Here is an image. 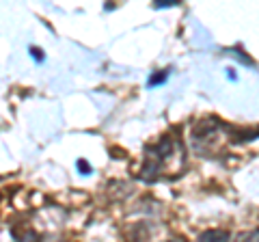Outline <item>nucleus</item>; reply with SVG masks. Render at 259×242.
<instances>
[{
  "label": "nucleus",
  "mask_w": 259,
  "mask_h": 242,
  "mask_svg": "<svg viewBox=\"0 0 259 242\" xmlns=\"http://www.w3.org/2000/svg\"><path fill=\"white\" fill-rule=\"evenodd\" d=\"M229 231L225 229H207L197 238V242H229Z\"/></svg>",
  "instance_id": "nucleus-1"
},
{
  "label": "nucleus",
  "mask_w": 259,
  "mask_h": 242,
  "mask_svg": "<svg viewBox=\"0 0 259 242\" xmlns=\"http://www.w3.org/2000/svg\"><path fill=\"white\" fill-rule=\"evenodd\" d=\"M227 52H229L231 56H236V59H238V61H242V63H244V65H250V67H255L253 59H250V56H246L244 52L240 50V48H229V50H227Z\"/></svg>",
  "instance_id": "nucleus-2"
},
{
  "label": "nucleus",
  "mask_w": 259,
  "mask_h": 242,
  "mask_svg": "<svg viewBox=\"0 0 259 242\" xmlns=\"http://www.w3.org/2000/svg\"><path fill=\"white\" fill-rule=\"evenodd\" d=\"M166 78H168V71L166 69H160V71H156L149 80H147V85L149 87H158V85H162V83H166Z\"/></svg>",
  "instance_id": "nucleus-3"
},
{
  "label": "nucleus",
  "mask_w": 259,
  "mask_h": 242,
  "mask_svg": "<svg viewBox=\"0 0 259 242\" xmlns=\"http://www.w3.org/2000/svg\"><path fill=\"white\" fill-rule=\"evenodd\" d=\"M236 242H259V231L257 229H250V231L240 233Z\"/></svg>",
  "instance_id": "nucleus-4"
},
{
  "label": "nucleus",
  "mask_w": 259,
  "mask_h": 242,
  "mask_svg": "<svg viewBox=\"0 0 259 242\" xmlns=\"http://www.w3.org/2000/svg\"><path fill=\"white\" fill-rule=\"evenodd\" d=\"M78 171L82 175H91V165H89L84 158H78Z\"/></svg>",
  "instance_id": "nucleus-5"
},
{
  "label": "nucleus",
  "mask_w": 259,
  "mask_h": 242,
  "mask_svg": "<svg viewBox=\"0 0 259 242\" xmlns=\"http://www.w3.org/2000/svg\"><path fill=\"white\" fill-rule=\"evenodd\" d=\"M30 56H32V59H35L37 63H41V61L46 59V54L39 50V48H35V46H30Z\"/></svg>",
  "instance_id": "nucleus-6"
},
{
  "label": "nucleus",
  "mask_w": 259,
  "mask_h": 242,
  "mask_svg": "<svg viewBox=\"0 0 259 242\" xmlns=\"http://www.w3.org/2000/svg\"><path fill=\"white\" fill-rule=\"evenodd\" d=\"M177 5V0H160V3H156L153 7H156V9H162V7H175Z\"/></svg>",
  "instance_id": "nucleus-7"
},
{
  "label": "nucleus",
  "mask_w": 259,
  "mask_h": 242,
  "mask_svg": "<svg viewBox=\"0 0 259 242\" xmlns=\"http://www.w3.org/2000/svg\"><path fill=\"white\" fill-rule=\"evenodd\" d=\"M227 71H229V74H227V76H229V78H231V80H236V78H238V76H236V74H233V69H227Z\"/></svg>",
  "instance_id": "nucleus-8"
}]
</instances>
